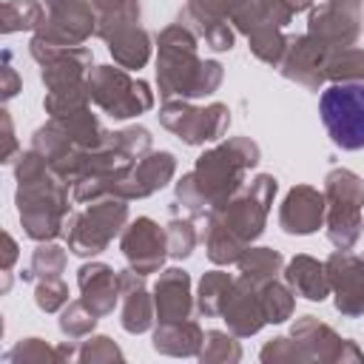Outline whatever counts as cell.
<instances>
[{"label": "cell", "mask_w": 364, "mask_h": 364, "mask_svg": "<svg viewBox=\"0 0 364 364\" xmlns=\"http://www.w3.org/2000/svg\"><path fill=\"white\" fill-rule=\"evenodd\" d=\"M321 122L333 142L344 151L364 148V85L336 82L318 100Z\"/></svg>", "instance_id": "obj_1"}]
</instances>
